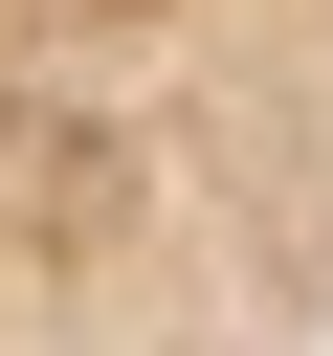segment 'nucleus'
<instances>
[{
    "mask_svg": "<svg viewBox=\"0 0 333 356\" xmlns=\"http://www.w3.org/2000/svg\"><path fill=\"white\" fill-rule=\"evenodd\" d=\"M0 356H333V0H0Z\"/></svg>",
    "mask_w": 333,
    "mask_h": 356,
    "instance_id": "nucleus-1",
    "label": "nucleus"
}]
</instances>
